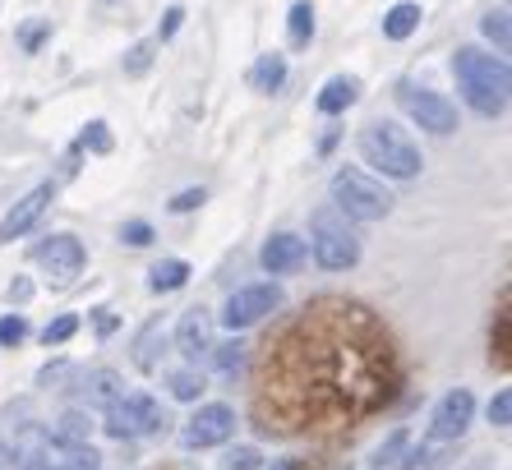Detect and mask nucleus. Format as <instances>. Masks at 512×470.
Listing matches in <instances>:
<instances>
[{"mask_svg":"<svg viewBox=\"0 0 512 470\" xmlns=\"http://www.w3.org/2000/svg\"><path fill=\"white\" fill-rule=\"evenodd\" d=\"M453 74H457V88H462V97L471 102L476 116L494 120L508 111V88H512L508 60L489 56V51H480V47H457Z\"/></svg>","mask_w":512,"mask_h":470,"instance_id":"obj_1","label":"nucleus"},{"mask_svg":"<svg viewBox=\"0 0 512 470\" xmlns=\"http://www.w3.org/2000/svg\"><path fill=\"white\" fill-rule=\"evenodd\" d=\"M356 148L374 171H383V176H393V180H416L420 166H425L420 148L406 139V130L393 125V120H374V125H365L360 139H356Z\"/></svg>","mask_w":512,"mask_h":470,"instance_id":"obj_2","label":"nucleus"},{"mask_svg":"<svg viewBox=\"0 0 512 470\" xmlns=\"http://www.w3.org/2000/svg\"><path fill=\"white\" fill-rule=\"evenodd\" d=\"M314 249V263H319L323 272H346L360 263V235L351 231V222H346L337 208H319L310 222V245Z\"/></svg>","mask_w":512,"mask_h":470,"instance_id":"obj_3","label":"nucleus"},{"mask_svg":"<svg viewBox=\"0 0 512 470\" xmlns=\"http://www.w3.org/2000/svg\"><path fill=\"white\" fill-rule=\"evenodd\" d=\"M333 208L346 222H383L393 212V194L356 166H342L333 176Z\"/></svg>","mask_w":512,"mask_h":470,"instance_id":"obj_4","label":"nucleus"},{"mask_svg":"<svg viewBox=\"0 0 512 470\" xmlns=\"http://www.w3.org/2000/svg\"><path fill=\"white\" fill-rule=\"evenodd\" d=\"M102 429H107L111 438H120V443H130V438H143V434H162V429H167V411H162L148 392H120L107 406Z\"/></svg>","mask_w":512,"mask_h":470,"instance_id":"obj_5","label":"nucleus"},{"mask_svg":"<svg viewBox=\"0 0 512 470\" xmlns=\"http://www.w3.org/2000/svg\"><path fill=\"white\" fill-rule=\"evenodd\" d=\"M397 102L420 130L429 134H453L457 130V106L448 97L429 93V88H416V83H397Z\"/></svg>","mask_w":512,"mask_h":470,"instance_id":"obj_6","label":"nucleus"},{"mask_svg":"<svg viewBox=\"0 0 512 470\" xmlns=\"http://www.w3.org/2000/svg\"><path fill=\"white\" fill-rule=\"evenodd\" d=\"M277 305H282V286H273V282L240 286V291L227 300V309H222V328H231V332H245V328H254L259 318H268V314H273Z\"/></svg>","mask_w":512,"mask_h":470,"instance_id":"obj_7","label":"nucleus"},{"mask_svg":"<svg viewBox=\"0 0 512 470\" xmlns=\"http://www.w3.org/2000/svg\"><path fill=\"white\" fill-rule=\"evenodd\" d=\"M231 434H236V411L222 406V401H213V406H199V411L190 415V424L180 429V443L190 447V452H203V447L231 443Z\"/></svg>","mask_w":512,"mask_h":470,"instance_id":"obj_8","label":"nucleus"},{"mask_svg":"<svg viewBox=\"0 0 512 470\" xmlns=\"http://www.w3.org/2000/svg\"><path fill=\"white\" fill-rule=\"evenodd\" d=\"M471 420H476V397H471V388L443 392V401L434 406V420H429V438H434V443H457V438L471 429Z\"/></svg>","mask_w":512,"mask_h":470,"instance_id":"obj_9","label":"nucleus"},{"mask_svg":"<svg viewBox=\"0 0 512 470\" xmlns=\"http://www.w3.org/2000/svg\"><path fill=\"white\" fill-rule=\"evenodd\" d=\"M33 259L47 268L51 282L65 286V282H74V277L84 272V245H79V235H51L47 245H37Z\"/></svg>","mask_w":512,"mask_h":470,"instance_id":"obj_10","label":"nucleus"},{"mask_svg":"<svg viewBox=\"0 0 512 470\" xmlns=\"http://www.w3.org/2000/svg\"><path fill=\"white\" fill-rule=\"evenodd\" d=\"M51 199H56V185H37V189H28L24 199L14 203L10 212H5V217H0V240H5V245H10V240H19V235H28L33 231L37 222H42V212L51 208Z\"/></svg>","mask_w":512,"mask_h":470,"instance_id":"obj_11","label":"nucleus"},{"mask_svg":"<svg viewBox=\"0 0 512 470\" xmlns=\"http://www.w3.org/2000/svg\"><path fill=\"white\" fill-rule=\"evenodd\" d=\"M176 351L199 360V355L213 351V314L208 309H185L176 323Z\"/></svg>","mask_w":512,"mask_h":470,"instance_id":"obj_12","label":"nucleus"},{"mask_svg":"<svg viewBox=\"0 0 512 470\" xmlns=\"http://www.w3.org/2000/svg\"><path fill=\"white\" fill-rule=\"evenodd\" d=\"M305 240L300 235H291V231H277V235H268L263 240V249H259V263H263V272H296L300 263H305Z\"/></svg>","mask_w":512,"mask_h":470,"instance_id":"obj_13","label":"nucleus"},{"mask_svg":"<svg viewBox=\"0 0 512 470\" xmlns=\"http://www.w3.org/2000/svg\"><path fill=\"white\" fill-rule=\"evenodd\" d=\"M162 351H167V332H162V318H148L139 328V337H134L130 346V360L139 374H153L157 365H162Z\"/></svg>","mask_w":512,"mask_h":470,"instance_id":"obj_14","label":"nucleus"},{"mask_svg":"<svg viewBox=\"0 0 512 470\" xmlns=\"http://www.w3.org/2000/svg\"><path fill=\"white\" fill-rule=\"evenodd\" d=\"M356 102H360V79H351V74H337V79H328L319 88L323 116H342V111H351Z\"/></svg>","mask_w":512,"mask_h":470,"instance_id":"obj_15","label":"nucleus"},{"mask_svg":"<svg viewBox=\"0 0 512 470\" xmlns=\"http://www.w3.org/2000/svg\"><path fill=\"white\" fill-rule=\"evenodd\" d=\"M47 461L51 470H102V457H97L93 443H79V447H65L51 438L47 443Z\"/></svg>","mask_w":512,"mask_h":470,"instance_id":"obj_16","label":"nucleus"},{"mask_svg":"<svg viewBox=\"0 0 512 470\" xmlns=\"http://www.w3.org/2000/svg\"><path fill=\"white\" fill-rule=\"evenodd\" d=\"M282 83H286V56L282 51H263L250 70V88L254 93H277Z\"/></svg>","mask_w":512,"mask_h":470,"instance_id":"obj_17","label":"nucleus"},{"mask_svg":"<svg viewBox=\"0 0 512 470\" xmlns=\"http://www.w3.org/2000/svg\"><path fill=\"white\" fill-rule=\"evenodd\" d=\"M120 392H125V383H120L116 369H93V374L84 378V401L88 406H102V411H107Z\"/></svg>","mask_w":512,"mask_h":470,"instance_id":"obj_18","label":"nucleus"},{"mask_svg":"<svg viewBox=\"0 0 512 470\" xmlns=\"http://www.w3.org/2000/svg\"><path fill=\"white\" fill-rule=\"evenodd\" d=\"M190 282V263L185 259H162L153 272H148V291L153 295H171Z\"/></svg>","mask_w":512,"mask_h":470,"instance_id":"obj_19","label":"nucleus"},{"mask_svg":"<svg viewBox=\"0 0 512 470\" xmlns=\"http://www.w3.org/2000/svg\"><path fill=\"white\" fill-rule=\"evenodd\" d=\"M93 424H97V420H88L84 406H70V411L56 420V443H65V447L88 443V438H93Z\"/></svg>","mask_w":512,"mask_h":470,"instance_id":"obj_20","label":"nucleus"},{"mask_svg":"<svg viewBox=\"0 0 512 470\" xmlns=\"http://www.w3.org/2000/svg\"><path fill=\"white\" fill-rule=\"evenodd\" d=\"M416 28H420V5H411V0H402V5H393L383 14V37L388 42H406Z\"/></svg>","mask_w":512,"mask_h":470,"instance_id":"obj_21","label":"nucleus"},{"mask_svg":"<svg viewBox=\"0 0 512 470\" xmlns=\"http://www.w3.org/2000/svg\"><path fill=\"white\" fill-rule=\"evenodd\" d=\"M286 37H291V47H310L314 42V5L310 0H296L291 14H286Z\"/></svg>","mask_w":512,"mask_h":470,"instance_id":"obj_22","label":"nucleus"},{"mask_svg":"<svg viewBox=\"0 0 512 470\" xmlns=\"http://www.w3.org/2000/svg\"><path fill=\"white\" fill-rule=\"evenodd\" d=\"M406 447H411V434H406V429H393V434H388V438L379 443V452L370 457V466H374V470L397 466V461L406 457Z\"/></svg>","mask_w":512,"mask_h":470,"instance_id":"obj_23","label":"nucleus"},{"mask_svg":"<svg viewBox=\"0 0 512 470\" xmlns=\"http://www.w3.org/2000/svg\"><path fill=\"white\" fill-rule=\"evenodd\" d=\"M203 388H208V378H203L199 369H180V374H171V397L176 401H199Z\"/></svg>","mask_w":512,"mask_h":470,"instance_id":"obj_24","label":"nucleus"},{"mask_svg":"<svg viewBox=\"0 0 512 470\" xmlns=\"http://www.w3.org/2000/svg\"><path fill=\"white\" fill-rule=\"evenodd\" d=\"M480 33L494 42L499 51H508V42H512V28H508V10H489L485 19H480Z\"/></svg>","mask_w":512,"mask_h":470,"instance_id":"obj_25","label":"nucleus"},{"mask_svg":"<svg viewBox=\"0 0 512 470\" xmlns=\"http://www.w3.org/2000/svg\"><path fill=\"white\" fill-rule=\"evenodd\" d=\"M213 355H217V369H222V374H236V369H245L250 346L236 337V341H227V346H213Z\"/></svg>","mask_w":512,"mask_h":470,"instance_id":"obj_26","label":"nucleus"},{"mask_svg":"<svg viewBox=\"0 0 512 470\" xmlns=\"http://www.w3.org/2000/svg\"><path fill=\"white\" fill-rule=\"evenodd\" d=\"M153 56H157V42H134L130 56H125V74H130V79L148 74V70H153Z\"/></svg>","mask_w":512,"mask_h":470,"instance_id":"obj_27","label":"nucleus"},{"mask_svg":"<svg viewBox=\"0 0 512 470\" xmlns=\"http://www.w3.org/2000/svg\"><path fill=\"white\" fill-rule=\"evenodd\" d=\"M79 148H88V153H97V157H107L111 153L107 120H88V130H84V139H79Z\"/></svg>","mask_w":512,"mask_h":470,"instance_id":"obj_28","label":"nucleus"},{"mask_svg":"<svg viewBox=\"0 0 512 470\" xmlns=\"http://www.w3.org/2000/svg\"><path fill=\"white\" fill-rule=\"evenodd\" d=\"M74 332H79V318H74V314H60V318H51L47 328H42V341H47V346H65Z\"/></svg>","mask_w":512,"mask_h":470,"instance_id":"obj_29","label":"nucleus"},{"mask_svg":"<svg viewBox=\"0 0 512 470\" xmlns=\"http://www.w3.org/2000/svg\"><path fill=\"white\" fill-rule=\"evenodd\" d=\"M222 466L227 470H263V457H259V447H231L227 457H222Z\"/></svg>","mask_w":512,"mask_h":470,"instance_id":"obj_30","label":"nucleus"},{"mask_svg":"<svg viewBox=\"0 0 512 470\" xmlns=\"http://www.w3.org/2000/svg\"><path fill=\"white\" fill-rule=\"evenodd\" d=\"M494 360H499V369H508V291H503V300H499V332H494Z\"/></svg>","mask_w":512,"mask_h":470,"instance_id":"obj_31","label":"nucleus"},{"mask_svg":"<svg viewBox=\"0 0 512 470\" xmlns=\"http://www.w3.org/2000/svg\"><path fill=\"white\" fill-rule=\"evenodd\" d=\"M28 337V318L24 314H5L0 318V346H19Z\"/></svg>","mask_w":512,"mask_h":470,"instance_id":"obj_32","label":"nucleus"},{"mask_svg":"<svg viewBox=\"0 0 512 470\" xmlns=\"http://www.w3.org/2000/svg\"><path fill=\"white\" fill-rule=\"evenodd\" d=\"M489 424H494V429H508L512 424V392L508 388L494 392V401H489Z\"/></svg>","mask_w":512,"mask_h":470,"instance_id":"obj_33","label":"nucleus"},{"mask_svg":"<svg viewBox=\"0 0 512 470\" xmlns=\"http://www.w3.org/2000/svg\"><path fill=\"white\" fill-rule=\"evenodd\" d=\"M120 240H125V245H134V249L153 245V226H148V222H125V226H120Z\"/></svg>","mask_w":512,"mask_h":470,"instance_id":"obj_34","label":"nucleus"},{"mask_svg":"<svg viewBox=\"0 0 512 470\" xmlns=\"http://www.w3.org/2000/svg\"><path fill=\"white\" fill-rule=\"evenodd\" d=\"M180 24H185V10H180V5H171L167 19H162V28H157V42H171V37L180 33Z\"/></svg>","mask_w":512,"mask_h":470,"instance_id":"obj_35","label":"nucleus"},{"mask_svg":"<svg viewBox=\"0 0 512 470\" xmlns=\"http://www.w3.org/2000/svg\"><path fill=\"white\" fill-rule=\"evenodd\" d=\"M203 199H208L203 189H180L176 199H171V212H194V208H203Z\"/></svg>","mask_w":512,"mask_h":470,"instance_id":"obj_36","label":"nucleus"},{"mask_svg":"<svg viewBox=\"0 0 512 470\" xmlns=\"http://www.w3.org/2000/svg\"><path fill=\"white\" fill-rule=\"evenodd\" d=\"M19 470H51L47 447H37V452H19Z\"/></svg>","mask_w":512,"mask_h":470,"instance_id":"obj_37","label":"nucleus"},{"mask_svg":"<svg viewBox=\"0 0 512 470\" xmlns=\"http://www.w3.org/2000/svg\"><path fill=\"white\" fill-rule=\"evenodd\" d=\"M47 33H51V24H33V28H24V51H37L42 42H47Z\"/></svg>","mask_w":512,"mask_h":470,"instance_id":"obj_38","label":"nucleus"},{"mask_svg":"<svg viewBox=\"0 0 512 470\" xmlns=\"http://www.w3.org/2000/svg\"><path fill=\"white\" fill-rule=\"evenodd\" d=\"M28 295H33V282H28V277H14V282H10V300H19V305H24Z\"/></svg>","mask_w":512,"mask_h":470,"instance_id":"obj_39","label":"nucleus"},{"mask_svg":"<svg viewBox=\"0 0 512 470\" xmlns=\"http://www.w3.org/2000/svg\"><path fill=\"white\" fill-rule=\"evenodd\" d=\"M65 369H70V365H65V360H56V365H47L42 374H37V383H47V388H51V378H60Z\"/></svg>","mask_w":512,"mask_h":470,"instance_id":"obj_40","label":"nucleus"},{"mask_svg":"<svg viewBox=\"0 0 512 470\" xmlns=\"http://www.w3.org/2000/svg\"><path fill=\"white\" fill-rule=\"evenodd\" d=\"M111 328H116V314H102V318H97V332H102V337H107Z\"/></svg>","mask_w":512,"mask_h":470,"instance_id":"obj_41","label":"nucleus"},{"mask_svg":"<svg viewBox=\"0 0 512 470\" xmlns=\"http://www.w3.org/2000/svg\"><path fill=\"white\" fill-rule=\"evenodd\" d=\"M10 457H14V452H10V443H5V438H0V470L10 466Z\"/></svg>","mask_w":512,"mask_h":470,"instance_id":"obj_42","label":"nucleus"},{"mask_svg":"<svg viewBox=\"0 0 512 470\" xmlns=\"http://www.w3.org/2000/svg\"><path fill=\"white\" fill-rule=\"evenodd\" d=\"M273 470H300V461H277Z\"/></svg>","mask_w":512,"mask_h":470,"instance_id":"obj_43","label":"nucleus"}]
</instances>
